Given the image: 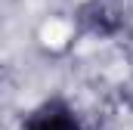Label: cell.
Returning a JSON list of instances; mask_svg holds the SVG:
<instances>
[{
    "label": "cell",
    "instance_id": "6da1fadb",
    "mask_svg": "<svg viewBox=\"0 0 133 130\" xmlns=\"http://www.w3.org/2000/svg\"><path fill=\"white\" fill-rule=\"evenodd\" d=\"M22 130H84V121L68 99L50 96L25 115Z\"/></svg>",
    "mask_w": 133,
    "mask_h": 130
}]
</instances>
